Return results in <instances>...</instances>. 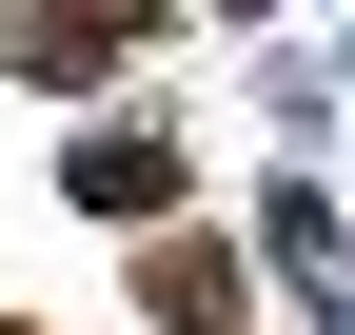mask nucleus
<instances>
[{"label": "nucleus", "instance_id": "1", "mask_svg": "<svg viewBox=\"0 0 355 335\" xmlns=\"http://www.w3.org/2000/svg\"><path fill=\"white\" fill-rule=\"evenodd\" d=\"M139 39H158V0H20L0 60H20V79H99V60H139Z\"/></svg>", "mask_w": 355, "mask_h": 335}, {"label": "nucleus", "instance_id": "2", "mask_svg": "<svg viewBox=\"0 0 355 335\" xmlns=\"http://www.w3.org/2000/svg\"><path fill=\"white\" fill-rule=\"evenodd\" d=\"M60 197H79V217H158V197H178V138H158V118H99Z\"/></svg>", "mask_w": 355, "mask_h": 335}, {"label": "nucleus", "instance_id": "3", "mask_svg": "<svg viewBox=\"0 0 355 335\" xmlns=\"http://www.w3.org/2000/svg\"><path fill=\"white\" fill-rule=\"evenodd\" d=\"M139 316L158 335H217V316H237V257H217V237H158V257H139Z\"/></svg>", "mask_w": 355, "mask_h": 335}]
</instances>
